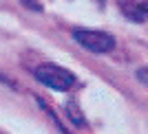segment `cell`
<instances>
[{"label": "cell", "mask_w": 148, "mask_h": 134, "mask_svg": "<svg viewBox=\"0 0 148 134\" xmlns=\"http://www.w3.org/2000/svg\"><path fill=\"white\" fill-rule=\"evenodd\" d=\"M25 5H29L31 9H40V7H38V5H33V2H31V0H25Z\"/></svg>", "instance_id": "4"}, {"label": "cell", "mask_w": 148, "mask_h": 134, "mask_svg": "<svg viewBox=\"0 0 148 134\" xmlns=\"http://www.w3.org/2000/svg\"><path fill=\"white\" fill-rule=\"evenodd\" d=\"M36 77L38 81H42L47 88H53L58 92H66L73 88L75 84V75L66 68L58 66V64H42L36 68Z\"/></svg>", "instance_id": "1"}, {"label": "cell", "mask_w": 148, "mask_h": 134, "mask_svg": "<svg viewBox=\"0 0 148 134\" xmlns=\"http://www.w3.org/2000/svg\"><path fill=\"white\" fill-rule=\"evenodd\" d=\"M73 40L80 46H84L86 51L95 55H104L111 53L115 49V37L111 33H104V31H91V29H75L73 31Z\"/></svg>", "instance_id": "2"}, {"label": "cell", "mask_w": 148, "mask_h": 134, "mask_svg": "<svg viewBox=\"0 0 148 134\" xmlns=\"http://www.w3.org/2000/svg\"><path fill=\"white\" fill-rule=\"evenodd\" d=\"M144 11H148V2H146V5H144Z\"/></svg>", "instance_id": "5"}, {"label": "cell", "mask_w": 148, "mask_h": 134, "mask_svg": "<svg viewBox=\"0 0 148 134\" xmlns=\"http://www.w3.org/2000/svg\"><path fill=\"white\" fill-rule=\"evenodd\" d=\"M137 79L148 86V68H139V70H137Z\"/></svg>", "instance_id": "3"}]
</instances>
